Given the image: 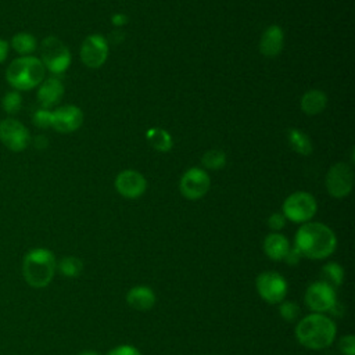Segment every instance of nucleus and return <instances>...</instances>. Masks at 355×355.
<instances>
[{
	"label": "nucleus",
	"instance_id": "1",
	"mask_svg": "<svg viewBox=\"0 0 355 355\" xmlns=\"http://www.w3.org/2000/svg\"><path fill=\"white\" fill-rule=\"evenodd\" d=\"M294 247L304 258L324 259L334 252L337 237L327 225L320 222H306L297 230Z\"/></svg>",
	"mask_w": 355,
	"mask_h": 355
},
{
	"label": "nucleus",
	"instance_id": "2",
	"mask_svg": "<svg viewBox=\"0 0 355 355\" xmlns=\"http://www.w3.org/2000/svg\"><path fill=\"white\" fill-rule=\"evenodd\" d=\"M336 323L323 313H309L295 326V337L301 345L309 349H323L336 338Z\"/></svg>",
	"mask_w": 355,
	"mask_h": 355
},
{
	"label": "nucleus",
	"instance_id": "3",
	"mask_svg": "<svg viewBox=\"0 0 355 355\" xmlns=\"http://www.w3.org/2000/svg\"><path fill=\"white\" fill-rule=\"evenodd\" d=\"M22 277L33 288L47 287L57 272V259L53 251L44 247H35L22 258Z\"/></svg>",
	"mask_w": 355,
	"mask_h": 355
},
{
	"label": "nucleus",
	"instance_id": "4",
	"mask_svg": "<svg viewBox=\"0 0 355 355\" xmlns=\"http://www.w3.org/2000/svg\"><path fill=\"white\" fill-rule=\"evenodd\" d=\"M4 78L12 90L29 92L42 83L46 78V69L39 57L21 55L7 65Z\"/></svg>",
	"mask_w": 355,
	"mask_h": 355
},
{
	"label": "nucleus",
	"instance_id": "5",
	"mask_svg": "<svg viewBox=\"0 0 355 355\" xmlns=\"http://www.w3.org/2000/svg\"><path fill=\"white\" fill-rule=\"evenodd\" d=\"M39 53L44 69L53 75L64 73L72 61L69 49L55 36H46L39 44Z\"/></svg>",
	"mask_w": 355,
	"mask_h": 355
},
{
	"label": "nucleus",
	"instance_id": "6",
	"mask_svg": "<svg viewBox=\"0 0 355 355\" xmlns=\"http://www.w3.org/2000/svg\"><path fill=\"white\" fill-rule=\"evenodd\" d=\"M318 204L315 197L308 191H295L283 202V215L294 223H306L316 214Z\"/></svg>",
	"mask_w": 355,
	"mask_h": 355
},
{
	"label": "nucleus",
	"instance_id": "7",
	"mask_svg": "<svg viewBox=\"0 0 355 355\" xmlns=\"http://www.w3.org/2000/svg\"><path fill=\"white\" fill-rule=\"evenodd\" d=\"M0 143L11 153H22L31 144V133L21 121L6 116L0 121Z\"/></svg>",
	"mask_w": 355,
	"mask_h": 355
},
{
	"label": "nucleus",
	"instance_id": "8",
	"mask_svg": "<svg viewBox=\"0 0 355 355\" xmlns=\"http://www.w3.org/2000/svg\"><path fill=\"white\" fill-rule=\"evenodd\" d=\"M354 184V172L351 165L347 162H337L327 171L326 189L327 193L334 198L347 197Z\"/></svg>",
	"mask_w": 355,
	"mask_h": 355
},
{
	"label": "nucleus",
	"instance_id": "9",
	"mask_svg": "<svg viewBox=\"0 0 355 355\" xmlns=\"http://www.w3.org/2000/svg\"><path fill=\"white\" fill-rule=\"evenodd\" d=\"M255 286L261 298L269 304H280L287 295L286 279L273 270L262 272L257 277Z\"/></svg>",
	"mask_w": 355,
	"mask_h": 355
},
{
	"label": "nucleus",
	"instance_id": "10",
	"mask_svg": "<svg viewBox=\"0 0 355 355\" xmlns=\"http://www.w3.org/2000/svg\"><path fill=\"white\" fill-rule=\"evenodd\" d=\"M211 187V178L202 168L193 166L187 169L179 183L180 193L187 200H198L204 197Z\"/></svg>",
	"mask_w": 355,
	"mask_h": 355
},
{
	"label": "nucleus",
	"instance_id": "11",
	"mask_svg": "<svg viewBox=\"0 0 355 355\" xmlns=\"http://www.w3.org/2000/svg\"><path fill=\"white\" fill-rule=\"evenodd\" d=\"M337 302L334 287L326 282H315L305 291V304L309 309L323 313L329 312Z\"/></svg>",
	"mask_w": 355,
	"mask_h": 355
},
{
	"label": "nucleus",
	"instance_id": "12",
	"mask_svg": "<svg viewBox=\"0 0 355 355\" xmlns=\"http://www.w3.org/2000/svg\"><path fill=\"white\" fill-rule=\"evenodd\" d=\"M80 60L89 68H100L108 57V42L103 35H89L80 46Z\"/></svg>",
	"mask_w": 355,
	"mask_h": 355
},
{
	"label": "nucleus",
	"instance_id": "13",
	"mask_svg": "<svg viewBox=\"0 0 355 355\" xmlns=\"http://www.w3.org/2000/svg\"><path fill=\"white\" fill-rule=\"evenodd\" d=\"M83 123V112L78 105L65 104L51 110V128L60 133H72Z\"/></svg>",
	"mask_w": 355,
	"mask_h": 355
},
{
	"label": "nucleus",
	"instance_id": "14",
	"mask_svg": "<svg viewBox=\"0 0 355 355\" xmlns=\"http://www.w3.org/2000/svg\"><path fill=\"white\" fill-rule=\"evenodd\" d=\"M115 189L125 198H139L147 189V180L140 172L125 169L116 175Z\"/></svg>",
	"mask_w": 355,
	"mask_h": 355
},
{
	"label": "nucleus",
	"instance_id": "15",
	"mask_svg": "<svg viewBox=\"0 0 355 355\" xmlns=\"http://www.w3.org/2000/svg\"><path fill=\"white\" fill-rule=\"evenodd\" d=\"M36 98L42 108L51 110L53 107L58 105L64 96V85L57 76L44 78L42 83L36 87Z\"/></svg>",
	"mask_w": 355,
	"mask_h": 355
},
{
	"label": "nucleus",
	"instance_id": "16",
	"mask_svg": "<svg viewBox=\"0 0 355 355\" xmlns=\"http://www.w3.org/2000/svg\"><path fill=\"white\" fill-rule=\"evenodd\" d=\"M284 46V32L279 25L268 26L259 40V51L262 55L273 58L279 55Z\"/></svg>",
	"mask_w": 355,
	"mask_h": 355
},
{
	"label": "nucleus",
	"instance_id": "17",
	"mask_svg": "<svg viewBox=\"0 0 355 355\" xmlns=\"http://www.w3.org/2000/svg\"><path fill=\"white\" fill-rule=\"evenodd\" d=\"M126 302L136 311H148L155 304V294L148 286H135L128 291Z\"/></svg>",
	"mask_w": 355,
	"mask_h": 355
},
{
	"label": "nucleus",
	"instance_id": "18",
	"mask_svg": "<svg viewBox=\"0 0 355 355\" xmlns=\"http://www.w3.org/2000/svg\"><path fill=\"white\" fill-rule=\"evenodd\" d=\"M290 241L282 233H269L263 240V251L273 261H283L290 250Z\"/></svg>",
	"mask_w": 355,
	"mask_h": 355
},
{
	"label": "nucleus",
	"instance_id": "19",
	"mask_svg": "<svg viewBox=\"0 0 355 355\" xmlns=\"http://www.w3.org/2000/svg\"><path fill=\"white\" fill-rule=\"evenodd\" d=\"M300 105H301V110L304 114H306L309 116L318 115L326 108L327 96L324 92H322L319 89L306 90L301 97Z\"/></svg>",
	"mask_w": 355,
	"mask_h": 355
},
{
	"label": "nucleus",
	"instance_id": "20",
	"mask_svg": "<svg viewBox=\"0 0 355 355\" xmlns=\"http://www.w3.org/2000/svg\"><path fill=\"white\" fill-rule=\"evenodd\" d=\"M8 46L21 57V55H33V53L39 47V43L35 35L29 32H17L15 35L11 36Z\"/></svg>",
	"mask_w": 355,
	"mask_h": 355
},
{
	"label": "nucleus",
	"instance_id": "21",
	"mask_svg": "<svg viewBox=\"0 0 355 355\" xmlns=\"http://www.w3.org/2000/svg\"><path fill=\"white\" fill-rule=\"evenodd\" d=\"M146 137H147L148 144L159 153H168V151H171V148L173 146L172 136L169 135V132H166L162 128L148 129L146 133Z\"/></svg>",
	"mask_w": 355,
	"mask_h": 355
},
{
	"label": "nucleus",
	"instance_id": "22",
	"mask_svg": "<svg viewBox=\"0 0 355 355\" xmlns=\"http://www.w3.org/2000/svg\"><path fill=\"white\" fill-rule=\"evenodd\" d=\"M287 140L293 151L301 155H309L312 153V141L306 133L297 128L287 130Z\"/></svg>",
	"mask_w": 355,
	"mask_h": 355
},
{
	"label": "nucleus",
	"instance_id": "23",
	"mask_svg": "<svg viewBox=\"0 0 355 355\" xmlns=\"http://www.w3.org/2000/svg\"><path fill=\"white\" fill-rule=\"evenodd\" d=\"M22 103H24V98H22V94L17 90H8L3 94L1 100H0V105H1V110L7 114V115H15L21 111L22 108Z\"/></svg>",
	"mask_w": 355,
	"mask_h": 355
},
{
	"label": "nucleus",
	"instance_id": "24",
	"mask_svg": "<svg viewBox=\"0 0 355 355\" xmlns=\"http://www.w3.org/2000/svg\"><path fill=\"white\" fill-rule=\"evenodd\" d=\"M58 272L69 279L78 277L83 270V263L76 257H64L60 262H57Z\"/></svg>",
	"mask_w": 355,
	"mask_h": 355
},
{
	"label": "nucleus",
	"instance_id": "25",
	"mask_svg": "<svg viewBox=\"0 0 355 355\" xmlns=\"http://www.w3.org/2000/svg\"><path fill=\"white\" fill-rule=\"evenodd\" d=\"M322 275L324 277L323 282L330 284L331 287H338L344 280V270L341 265L337 262H329L322 268Z\"/></svg>",
	"mask_w": 355,
	"mask_h": 355
},
{
	"label": "nucleus",
	"instance_id": "26",
	"mask_svg": "<svg viewBox=\"0 0 355 355\" xmlns=\"http://www.w3.org/2000/svg\"><path fill=\"white\" fill-rule=\"evenodd\" d=\"M202 165L209 171H218L226 165V154L222 150H208L202 155Z\"/></svg>",
	"mask_w": 355,
	"mask_h": 355
},
{
	"label": "nucleus",
	"instance_id": "27",
	"mask_svg": "<svg viewBox=\"0 0 355 355\" xmlns=\"http://www.w3.org/2000/svg\"><path fill=\"white\" fill-rule=\"evenodd\" d=\"M32 122L39 129L51 128V110L49 108H37L32 115Z\"/></svg>",
	"mask_w": 355,
	"mask_h": 355
},
{
	"label": "nucleus",
	"instance_id": "28",
	"mask_svg": "<svg viewBox=\"0 0 355 355\" xmlns=\"http://www.w3.org/2000/svg\"><path fill=\"white\" fill-rule=\"evenodd\" d=\"M279 312L284 320L294 322L300 315V306L293 301H282L279 306Z\"/></svg>",
	"mask_w": 355,
	"mask_h": 355
},
{
	"label": "nucleus",
	"instance_id": "29",
	"mask_svg": "<svg viewBox=\"0 0 355 355\" xmlns=\"http://www.w3.org/2000/svg\"><path fill=\"white\" fill-rule=\"evenodd\" d=\"M340 351L344 355H355V337L352 334H347L340 340Z\"/></svg>",
	"mask_w": 355,
	"mask_h": 355
},
{
	"label": "nucleus",
	"instance_id": "30",
	"mask_svg": "<svg viewBox=\"0 0 355 355\" xmlns=\"http://www.w3.org/2000/svg\"><path fill=\"white\" fill-rule=\"evenodd\" d=\"M286 225V218L282 212H273L269 219H268V226L273 230V232H279Z\"/></svg>",
	"mask_w": 355,
	"mask_h": 355
},
{
	"label": "nucleus",
	"instance_id": "31",
	"mask_svg": "<svg viewBox=\"0 0 355 355\" xmlns=\"http://www.w3.org/2000/svg\"><path fill=\"white\" fill-rule=\"evenodd\" d=\"M107 355H141V354L136 347L123 344V345H118V347L112 348Z\"/></svg>",
	"mask_w": 355,
	"mask_h": 355
},
{
	"label": "nucleus",
	"instance_id": "32",
	"mask_svg": "<svg viewBox=\"0 0 355 355\" xmlns=\"http://www.w3.org/2000/svg\"><path fill=\"white\" fill-rule=\"evenodd\" d=\"M300 259H301L300 251L295 247H290V250L283 261H286L288 265H297L300 262Z\"/></svg>",
	"mask_w": 355,
	"mask_h": 355
},
{
	"label": "nucleus",
	"instance_id": "33",
	"mask_svg": "<svg viewBox=\"0 0 355 355\" xmlns=\"http://www.w3.org/2000/svg\"><path fill=\"white\" fill-rule=\"evenodd\" d=\"M8 51H10L8 42L4 40L3 37H0V64H3V62L7 60Z\"/></svg>",
	"mask_w": 355,
	"mask_h": 355
},
{
	"label": "nucleus",
	"instance_id": "34",
	"mask_svg": "<svg viewBox=\"0 0 355 355\" xmlns=\"http://www.w3.org/2000/svg\"><path fill=\"white\" fill-rule=\"evenodd\" d=\"M111 22H112L115 26H122V25H125V24L128 22V17H126L125 14H121V12H118V14L112 15V18H111Z\"/></svg>",
	"mask_w": 355,
	"mask_h": 355
},
{
	"label": "nucleus",
	"instance_id": "35",
	"mask_svg": "<svg viewBox=\"0 0 355 355\" xmlns=\"http://www.w3.org/2000/svg\"><path fill=\"white\" fill-rule=\"evenodd\" d=\"M78 355H98V354H97L96 351H89V349H87V351H82V352H79Z\"/></svg>",
	"mask_w": 355,
	"mask_h": 355
}]
</instances>
